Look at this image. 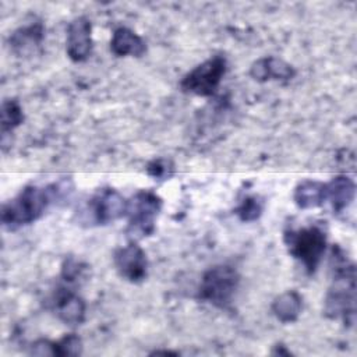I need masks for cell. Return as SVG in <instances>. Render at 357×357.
I'll return each instance as SVG.
<instances>
[{"label":"cell","mask_w":357,"mask_h":357,"mask_svg":"<svg viewBox=\"0 0 357 357\" xmlns=\"http://www.w3.org/2000/svg\"><path fill=\"white\" fill-rule=\"evenodd\" d=\"M86 268L88 266L85 264H82L78 259L70 257L61 265V276L66 282L75 283V282H78L79 278L84 276V272H85Z\"/></svg>","instance_id":"obj_21"},{"label":"cell","mask_w":357,"mask_h":357,"mask_svg":"<svg viewBox=\"0 0 357 357\" xmlns=\"http://www.w3.org/2000/svg\"><path fill=\"white\" fill-rule=\"evenodd\" d=\"M283 243L289 254L303 265L305 272L314 275L325 255L328 236L321 225H308L284 230Z\"/></svg>","instance_id":"obj_3"},{"label":"cell","mask_w":357,"mask_h":357,"mask_svg":"<svg viewBox=\"0 0 357 357\" xmlns=\"http://www.w3.org/2000/svg\"><path fill=\"white\" fill-rule=\"evenodd\" d=\"M49 303L52 312L63 324L68 326H78L85 321L86 304L74 290L60 286L53 291Z\"/></svg>","instance_id":"obj_9"},{"label":"cell","mask_w":357,"mask_h":357,"mask_svg":"<svg viewBox=\"0 0 357 357\" xmlns=\"http://www.w3.org/2000/svg\"><path fill=\"white\" fill-rule=\"evenodd\" d=\"M74 190L71 178H60L46 185H26L1 206V223L17 230L40 219L45 212L68 197Z\"/></svg>","instance_id":"obj_1"},{"label":"cell","mask_w":357,"mask_h":357,"mask_svg":"<svg viewBox=\"0 0 357 357\" xmlns=\"http://www.w3.org/2000/svg\"><path fill=\"white\" fill-rule=\"evenodd\" d=\"M226 70V57L223 54H215L188 71L180 81V89L184 93L195 96H212L216 93Z\"/></svg>","instance_id":"obj_7"},{"label":"cell","mask_w":357,"mask_h":357,"mask_svg":"<svg viewBox=\"0 0 357 357\" xmlns=\"http://www.w3.org/2000/svg\"><path fill=\"white\" fill-rule=\"evenodd\" d=\"M126 212L127 199L116 188L103 187L89 197L77 215L79 225L106 226L126 216Z\"/></svg>","instance_id":"obj_6"},{"label":"cell","mask_w":357,"mask_h":357,"mask_svg":"<svg viewBox=\"0 0 357 357\" xmlns=\"http://www.w3.org/2000/svg\"><path fill=\"white\" fill-rule=\"evenodd\" d=\"M272 353H273V354H284V356H290V354H291L289 350L284 349L283 344H276V346H275V350H273Z\"/></svg>","instance_id":"obj_23"},{"label":"cell","mask_w":357,"mask_h":357,"mask_svg":"<svg viewBox=\"0 0 357 357\" xmlns=\"http://www.w3.org/2000/svg\"><path fill=\"white\" fill-rule=\"evenodd\" d=\"M293 199L300 209L321 206L325 202V183L310 178L300 181L294 188Z\"/></svg>","instance_id":"obj_16"},{"label":"cell","mask_w":357,"mask_h":357,"mask_svg":"<svg viewBox=\"0 0 357 357\" xmlns=\"http://www.w3.org/2000/svg\"><path fill=\"white\" fill-rule=\"evenodd\" d=\"M160 211L162 198L152 190H139L127 199L126 234L130 241H138L152 236Z\"/></svg>","instance_id":"obj_4"},{"label":"cell","mask_w":357,"mask_h":357,"mask_svg":"<svg viewBox=\"0 0 357 357\" xmlns=\"http://www.w3.org/2000/svg\"><path fill=\"white\" fill-rule=\"evenodd\" d=\"M45 39V26L40 21H32L15 29L10 36V49L17 56H28L38 49Z\"/></svg>","instance_id":"obj_13"},{"label":"cell","mask_w":357,"mask_h":357,"mask_svg":"<svg viewBox=\"0 0 357 357\" xmlns=\"http://www.w3.org/2000/svg\"><path fill=\"white\" fill-rule=\"evenodd\" d=\"M271 310L282 324H293L303 311V297L296 290H286L272 301Z\"/></svg>","instance_id":"obj_15"},{"label":"cell","mask_w":357,"mask_h":357,"mask_svg":"<svg viewBox=\"0 0 357 357\" xmlns=\"http://www.w3.org/2000/svg\"><path fill=\"white\" fill-rule=\"evenodd\" d=\"M233 212L244 223L255 222L264 212V199L258 195H248L234 208Z\"/></svg>","instance_id":"obj_18"},{"label":"cell","mask_w":357,"mask_h":357,"mask_svg":"<svg viewBox=\"0 0 357 357\" xmlns=\"http://www.w3.org/2000/svg\"><path fill=\"white\" fill-rule=\"evenodd\" d=\"M29 354L33 356H54L53 342L49 339H38L29 346Z\"/></svg>","instance_id":"obj_22"},{"label":"cell","mask_w":357,"mask_h":357,"mask_svg":"<svg viewBox=\"0 0 357 357\" xmlns=\"http://www.w3.org/2000/svg\"><path fill=\"white\" fill-rule=\"evenodd\" d=\"M296 68L275 56H265L255 60L250 67V77L257 82L289 81L294 78Z\"/></svg>","instance_id":"obj_11"},{"label":"cell","mask_w":357,"mask_h":357,"mask_svg":"<svg viewBox=\"0 0 357 357\" xmlns=\"http://www.w3.org/2000/svg\"><path fill=\"white\" fill-rule=\"evenodd\" d=\"M332 262L333 278L324 300V314L350 328L356 321V268L337 245L332 248Z\"/></svg>","instance_id":"obj_2"},{"label":"cell","mask_w":357,"mask_h":357,"mask_svg":"<svg viewBox=\"0 0 357 357\" xmlns=\"http://www.w3.org/2000/svg\"><path fill=\"white\" fill-rule=\"evenodd\" d=\"M54 356H78L82 353V340L75 333L64 335L57 342H53Z\"/></svg>","instance_id":"obj_19"},{"label":"cell","mask_w":357,"mask_h":357,"mask_svg":"<svg viewBox=\"0 0 357 357\" xmlns=\"http://www.w3.org/2000/svg\"><path fill=\"white\" fill-rule=\"evenodd\" d=\"M356 197L354 180L346 174L335 176L329 183H325V201H329L333 213L346 211Z\"/></svg>","instance_id":"obj_12"},{"label":"cell","mask_w":357,"mask_h":357,"mask_svg":"<svg viewBox=\"0 0 357 357\" xmlns=\"http://www.w3.org/2000/svg\"><path fill=\"white\" fill-rule=\"evenodd\" d=\"M92 24L89 18L79 15L67 28L66 53L74 63L85 61L92 53Z\"/></svg>","instance_id":"obj_10"},{"label":"cell","mask_w":357,"mask_h":357,"mask_svg":"<svg viewBox=\"0 0 357 357\" xmlns=\"http://www.w3.org/2000/svg\"><path fill=\"white\" fill-rule=\"evenodd\" d=\"M113 264L119 276L130 283H141L148 276V258L137 241L116 248Z\"/></svg>","instance_id":"obj_8"},{"label":"cell","mask_w":357,"mask_h":357,"mask_svg":"<svg viewBox=\"0 0 357 357\" xmlns=\"http://www.w3.org/2000/svg\"><path fill=\"white\" fill-rule=\"evenodd\" d=\"M24 123L22 107L15 99H6L1 103L0 110V126H1V139L6 138L7 134L14 131Z\"/></svg>","instance_id":"obj_17"},{"label":"cell","mask_w":357,"mask_h":357,"mask_svg":"<svg viewBox=\"0 0 357 357\" xmlns=\"http://www.w3.org/2000/svg\"><path fill=\"white\" fill-rule=\"evenodd\" d=\"M173 163L169 159L163 158L153 159L146 166V173L155 180H169L173 174Z\"/></svg>","instance_id":"obj_20"},{"label":"cell","mask_w":357,"mask_h":357,"mask_svg":"<svg viewBox=\"0 0 357 357\" xmlns=\"http://www.w3.org/2000/svg\"><path fill=\"white\" fill-rule=\"evenodd\" d=\"M110 50L117 57H126V56L141 57L146 52V43L132 29L120 26L112 35Z\"/></svg>","instance_id":"obj_14"},{"label":"cell","mask_w":357,"mask_h":357,"mask_svg":"<svg viewBox=\"0 0 357 357\" xmlns=\"http://www.w3.org/2000/svg\"><path fill=\"white\" fill-rule=\"evenodd\" d=\"M238 286L240 273L234 266L227 264L215 265L204 272L197 290V298L223 310L233 303Z\"/></svg>","instance_id":"obj_5"}]
</instances>
